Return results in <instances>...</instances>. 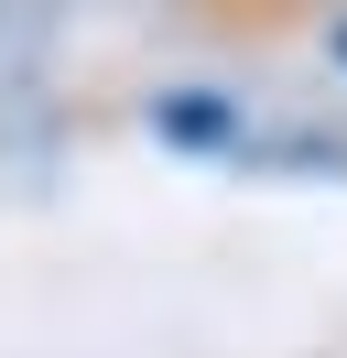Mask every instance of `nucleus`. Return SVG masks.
I'll use <instances>...</instances> for the list:
<instances>
[{"label": "nucleus", "instance_id": "f257e3e1", "mask_svg": "<svg viewBox=\"0 0 347 358\" xmlns=\"http://www.w3.org/2000/svg\"><path fill=\"white\" fill-rule=\"evenodd\" d=\"M337 66H347V22H337Z\"/></svg>", "mask_w": 347, "mask_h": 358}]
</instances>
